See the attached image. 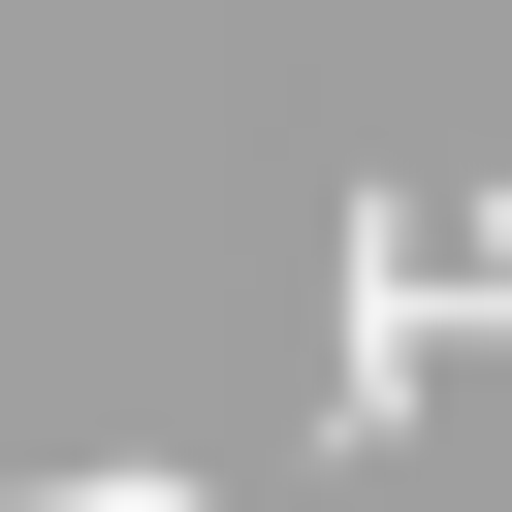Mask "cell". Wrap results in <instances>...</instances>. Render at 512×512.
Segmentation results:
<instances>
[{"label":"cell","instance_id":"1","mask_svg":"<svg viewBox=\"0 0 512 512\" xmlns=\"http://www.w3.org/2000/svg\"><path fill=\"white\" fill-rule=\"evenodd\" d=\"M384 288H416V352H448V320L512 352V192H416V160H384Z\"/></svg>","mask_w":512,"mask_h":512}]
</instances>
